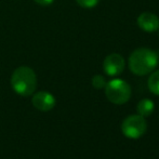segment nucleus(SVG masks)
<instances>
[{"label":"nucleus","instance_id":"f257e3e1","mask_svg":"<svg viewBox=\"0 0 159 159\" xmlns=\"http://www.w3.org/2000/svg\"><path fill=\"white\" fill-rule=\"evenodd\" d=\"M158 65V55L148 48L135 49L129 57V68L134 75L145 76Z\"/></svg>","mask_w":159,"mask_h":159},{"label":"nucleus","instance_id":"f03ea898","mask_svg":"<svg viewBox=\"0 0 159 159\" xmlns=\"http://www.w3.org/2000/svg\"><path fill=\"white\" fill-rule=\"evenodd\" d=\"M11 86L17 94L30 96L34 94L37 87V77L30 67H17L11 77Z\"/></svg>","mask_w":159,"mask_h":159},{"label":"nucleus","instance_id":"7ed1b4c3","mask_svg":"<svg viewBox=\"0 0 159 159\" xmlns=\"http://www.w3.org/2000/svg\"><path fill=\"white\" fill-rule=\"evenodd\" d=\"M105 94L107 100L116 105H122L131 98V87L122 79H113L106 82Z\"/></svg>","mask_w":159,"mask_h":159},{"label":"nucleus","instance_id":"20e7f679","mask_svg":"<svg viewBox=\"0 0 159 159\" xmlns=\"http://www.w3.org/2000/svg\"><path fill=\"white\" fill-rule=\"evenodd\" d=\"M147 129V122L141 115H131L122 121L121 131L128 139L136 140L140 139Z\"/></svg>","mask_w":159,"mask_h":159},{"label":"nucleus","instance_id":"39448f33","mask_svg":"<svg viewBox=\"0 0 159 159\" xmlns=\"http://www.w3.org/2000/svg\"><path fill=\"white\" fill-rule=\"evenodd\" d=\"M125 67H126L125 59L118 53L108 54L103 62V69L108 76L120 75L125 70Z\"/></svg>","mask_w":159,"mask_h":159},{"label":"nucleus","instance_id":"423d86ee","mask_svg":"<svg viewBox=\"0 0 159 159\" xmlns=\"http://www.w3.org/2000/svg\"><path fill=\"white\" fill-rule=\"evenodd\" d=\"M33 105L41 111H49L55 106V98L47 91H39L33 96Z\"/></svg>","mask_w":159,"mask_h":159},{"label":"nucleus","instance_id":"0eeeda50","mask_svg":"<svg viewBox=\"0 0 159 159\" xmlns=\"http://www.w3.org/2000/svg\"><path fill=\"white\" fill-rule=\"evenodd\" d=\"M138 25L142 30L146 33H153L159 28V17L152 12H143L139 15Z\"/></svg>","mask_w":159,"mask_h":159},{"label":"nucleus","instance_id":"6e6552de","mask_svg":"<svg viewBox=\"0 0 159 159\" xmlns=\"http://www.w3.org/2000/svg\"><path fill=\"white\" fill-rule=\"evenodd\" d=\"M154 108H155V104L149 98H143V100H141L138 103V106H136L139 115H141L142 117L151 116L154 111Z\"/></svg>","mask_w":159,"mask_h":159},{"label":"nucleus","instance_id":"1a4fd4ad","mask_svg":"<svg viewBox=\"0 0 159 159\" xmlns=\"http://www.w3.org/2000/svg\"><path fill=\"white\" fill-rule=\"evenodd\" d=\"M147 86L152 93L159 95V70H156L149 76Z\"/></svg>","mask_w":159,"mask_h":159},{"label":"nucleus","instance_id":"9d476101","mask_svg":"<svg viewBox=\"0 0 159 159\" xmlns=\"http://www.w3.org/2000/svg\"><path fill=\"white\" fill-rule=\"evenodd\" d=\"M91 82H92V86L94 87L95 89H98V90L105 88V86H106V80H105V78L101 75L93 76Z\"/></svg>","mask_w":159,"mask_h":159},{"label":"nucleus","instance_id":"9b49d317","mask_svg":"<svg viewBox=\"0 0 159 159\" xmlns=\"http://www.w3.org/2000/svg\"><path fill=\"white\" fill-rule=\"evenodd\" d=\"M77 3L79 4L81 8L84 9H91L93 7H95L98 3L100 0H76Z\"/></svg>","mask_w":159,"mask_h":159},{"label":"nucleus","instance_id":"f8f14e48","mask_svg":"<svg viewBox=\"0 0 159 159\" xmlns=\"http://www.w3.org/2000/svg\"><path fill=\"white\" fill-rule=\"evenodd\" d=\"M54 0H35L36 3L40 4V6H49V4L53 3Z\"/></svg>","mask_w":159,"mask_h":159},{"label":"nucleus","instance_id":"ddd939ff","mask_svg":"<svg viewBox=\"0 0 159 159\" xmlns=\"http://www.w3.org/2000/svg\"><path fill=\"white\" fill-rule=\"evenodd\" d=\"M158 30H159V28H158Z\"/></svg>","mask_w":159,"mask_h":159}]
</instances>
